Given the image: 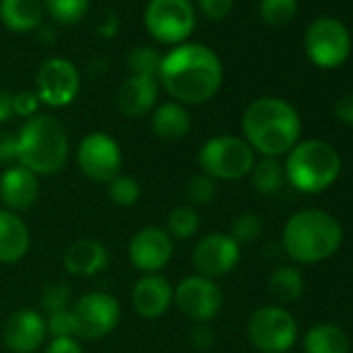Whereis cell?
I'll return each instance as SVG.
<instances>
[{
  "mask_svg": "<svg viewBox=\"0 0 353 353\" xmlns=\"http://www.w3.org/2000/svg\"><path fill=\"white\" fill-rule=\"evenodd\" d=\"M223 63L219 54L198 42L172 46L160 61L158 83L183 106L212 100L223 85Z\"/></svg>",
  "mask_w": 353,
  "mask_h": 353,
  "instance_id": "6da1fadb",
  "label": "cell"
},
{
  "mask_svg": "<svg viewBox=\"0 0 353 353\" xmlns=\"http://www.w3.org/2000/svg\"><path fill=\"white\" fill-rule=\"evenodd\" d=\"M243 139L262 158L287 156L301 137L299 112L283 98L254 100L241 117Z\"/></svg>",
  "mask_w": 353,
  "mask_h": 353,
  "instance_id": "7a4b0ae2",
  "label": "cell"
},
{
  "mask_svg": "<svg viewBox=\"0 0 353 353\" xmlns=\"http://www.w3.org/2000/svg\"><path fill=\"white\" fill-rule=\"evenodd\" d=\"M341 243V223L318 208L295 212L283 227V250L297 264L324 262L339 252Z\"/></svg>",
  "mask_w": 353,
  "mask_h": 353,
  "instance_id": "3957f363",
  "label": "cell"
},
{
  "mask_svg": "<svg viewBox=\"0 0 353 353\" xmlns=\"http://www.w3.org/2000/svg\"><path fill=\"white\" fill-rule=\"evenodd\" d=\"M69 160V135L52 114H36L17 133V164L36 176L57 174Z\"/></svg>",
  "mask_w": 353,
  "mask_h": 353,
  "instance_id": "277c9868",
  "label": "cell"
},
{
  "mask_svg": "<svg viewBox=\"0 0 353 353\" xmlns=\"http://www.w3.org/2000/svg\"><path fill=\"white\" fill-rule=\"evenodd\" d=\"M287 183L301 194H322L336 183L343 160L336 148L324 139L299 141L285 158Z\"/></svg>",
  "mask_w": 353,
  "mask_h": 353,
  "instance_id": "5b68a950",
  "label": "cell"
},
{
  "mask_svg": "<svg viewBox=\"0 0 353 353\" xmlns=\"http://www.w3.org/2000/svg\"><path fill=\"white\" fill-rule=\"evenodd\" d=\"M198 164L214 181H237L250 176L256 164V152L243 137L214 135L200 148Z\"/></svg>",
  "mask_w": 353,
  "mask_h": 353,
  "instance_id": "8992f818",
  "label": "cell"
},
{
  "mask_svg": "<svg viewBox=\"0 0 353 353\" xmlns=\"http://www.w3.org/2000/svg\"><path fill=\"white\" fill-rule=\"evenodd\" d=\"M143 26L156 42L179 46L194 34L196 9L190 0H148Z\"/></svg>",
  "mask_w": 353,
  "mask_h": 353,
  "instance_id": "52a82bcc",
  "label": "cell"
},
{
  "mask_svg": "<svg viewBox=\"0 0 353 353\" xmlns=\"http://www.w3.org/2000/svg\"><path fill=\"white\" fill-rule=\"evenodd\" d=\"M303 50L312 65L320 69H336L349 59L351 36L343 21L334 17H318L303 34Z\"/></svg>",
  "mask_w": 353,
  "mask_h": 353,
  "instance_id": "ba28073f",
  "label": "cell"
},
{
  "mask_svg": "<svg viewBox=\"0 0 353 353\" xmlns=\"http://www.w3.org/2000/svg\"><path fill=\"white\" fill-rule=\"evenodd\" d=\"M248 339L262 353H287L297 341V322L287 307L264 305L250 316Z\"/></svg>",
  "mask_w": 353,
  "mask_h": 353,
  "instance_id": "9c48e42d",
  "label": "cell"
},
{
  "mask_svg": "<svg viewBox=\"0 0 353 353\" xmlns=\"http://www.w3.org/2000/svg\"><path fill=\"white\" fill-rule=\"evenodd\" d=\"M73 336L96 341L110 334L121 320V305L114 295L104 291H92L79 297L71 307Z\"/></svg>",
  "mask_w": 353,
  "mask_h": 353,
  "instance_id": "30bf717a",
  "label": "cell"
},
{
  "mask_svg": "<svg viewBox=\"0 0 353 353\" xmlns=\"http://www.w3.org/2000/svg\"><path fill=\"white\" fill-rule=\"evenodd\" d=\"M77 164L79 170L96 183H110L121 174L123 152L121 145L102 131L88 133L77 145Z\"/></svg>",
  "mask_w": 353,
  "mask_h": 353,
  "instance_id": "8fae6325",
  "label": "cell"
},
{
  "mask_svg": "<svg viewBox=\"0 0 353 353\" xmlns=\"http://www.w3.org/2000/svg\"><path fill=\"white\" fill-rule=\"evenodd\" d=\"M223 301L225 297L221 287L212 279L200 274L181 279L179 285L172 289V303H176L181 314L196 324L210 322L223 310Z\"/></svg>",
  "mask_w": 353,
  "mask_h": 353,
  "instance_id": "7c38bea8",
  "label": "cell"
},
{
  "mask_svg": "<svg viewBox=\"0 0 353 353\" xmlns=\"http://www.w3.org/2000/svg\"><path fill=\"white\" fill-rule=\"evenodd\" d=\"M81 88V77L77 67L61 57L48 59L42 63L36 75V94L42 104L50 108H65L69 106Z\"/></svg>",
  "mask_w": 353,
  "mask_h": 353,
  "instance_id": "4fadbf2b",
  "label": "cell"
},
{
  "mask_svg": "<svg viewBox=\"0 0 353 353\" xmlns=\"http://www.w3.org/2000/svg\"><path fill=\"white\" fill-rule=\"evenodd\" d=\"M241 260V245L229 233H210L202 237L192 254L196 274L206 279H221L229 274Z\"/></svg>",
  "mask_w": 353,
  "mask_h": 353,
  "instance_id": "5bb4252c",
  "label": "cell"
},
{
  "mask_svg": "<svg viewBox=\"0 0 353 353\" xmlns=\"http://www.w3.org/2000/svg\"><path fill=\"white\" fill-rule=\"evenodd\" d=\"M129 262L143 274H158L172 258V239L166 229L143 227L127 245Z\"/></svg>",
  "mask_w": 353,
  "mask_h": 353,
  "instance_id": "9a60e30c",
  "label": "cell"
},
{
  "mask_svg": "<svg viewBox=\"0 0 353 353\" xmlns=\"http://www.w3.org/2000/svg\"><path fill=\"white\" fill-rule=\"evenodd\" d=\"M46 334H48L46 318L30 307L11 314L3 328L5 345L13 353H34L36 349H40Z\"/></svg>",
  "mask_w": 353,
  "mask_h": 353,
  "instance_id": "2e32d148",
  "label": "cell"
},
{
  "mask_svg": "<svg viewBox=\"0 0 353 353\" xmlns=\"http://www.w3.org/2000/svg\"><path fill=\"white\" fill-rule=\"evenodd\" d=\"M40 198L38 176L21 164L7 166L0 172V202L11 212L30 210Z\"/></svg>",
  "mask_w": 353,
  "mask_h": 353,
  "instance_id": "e0dca14e",
  "label": "cell"
},
{
  "mask_svg": "<svg viewBox=\"0 0 353 353\" xmlns=\"http://www.w3.org/2000/svg\"><path fill=\"white\" fill-rule=\"evenodd\" d=\"M131 303L141 318H160L172 303V287L162 274H143L133 285Z\"/></svg>",
  "mask_w": 353,
  "mask_h": 353,
  "instance_id": "ac0fdd59",
  "label": "cell"
},
{
  "mask_svg": "<svg viewBox=\"0 0 353 353\" xmlns=\"http://www.w3.org/2000/svg\"><path fill=\"white\" fill-rule=\"evenodd\" d=\"M158 100V79L129 75L117 92V106L125 117L148 114Z\"/></svg>",
  "mask_w": 353,
  "mask_h": 353,
  "instance_id": "d6986e66",
  "label": "cell"
},
{
  "mask_svg": "<svg viewBox=\"0 0 353 353\" xmlns=\"http://www.w3.org/2000/svg\"><path fill=\"white\" fill-rule=\"evenodd\" d=\"M63 266L73 276H94L108 266V250L98 239H77L67 248Z\"/></svg>",
  "mask_w": 353,
  "mask_h": 353,
  "instance_id": "ffe728a7",
  "label": "cell"
},
{
  "mask_svg": "<svg viewBox=\"0 0 353 353\" xmlns=\"http://www.w3.org/2000/svg\"><path fill=\"white\" fill-rule=\"evenodd\" d=\"M30 229L17 212L0 210V264H15L30 252Z\"/></svg>",
  "mask_w": 353,
  "mask_h": 353,
  "instance_id": "44dd1931",
  "label": "cell"
},
{
  "mask_svg": "<svg viewBox=\"0 0 353 353\" xmlns=\"http://www.w3.org/2000/svg\"><path fill=\"white\" fill-rule=\"evenodd\" d=\"M42 0H0V21L13 34H30L42 26Z\"/></svg>",
  "mask_w": 353,
  "mask_h": 353,
  "instance_id": "7402d4cb",
  "label": "cell"
},
{
  "mask_svg": "<svg viewBox=\"0 0 353 353\" xmlns=\"http://www.w3.org/2000/svg\"><path fill=\"white\" fill-rule=\"evenodd\" d=\"M192 129V117L190 110L179 102H166L160 104L152 112V131L158 139L164 141H176L183 139Z\"/></svg>",
  "mask_w": 353,
  "mask_h": 353,
  "instance_id": "603a6c76",
  "label": "cell"
},
{
  "mask_svg": "<svg viewBox=\"0 0 353 353\" xmlns=\"http://www.w3.org/2000/svg\"><path fill=\"white\" fill-rule=\"evenodd\" d=\"M347 332L336 324H314L303 334V353H349Z\"/></svg>",
  "mask_w": 353,
  "mask_h": 353,
  "instance_id": "cb8c5ba5",
  "label": "cell"
},
{
  "mask_svg": "<svg viewBox=\"0 0 353 353\" xmlns=\"http://www.w3.org/2000/svg\"><path fill=\"white\" fill-rule=\"evenodd\" d=\"M305 291V279L297 266H279L268 279V293L279 303H295Z\"/></svg>",
  "mask_w": 353,
  "mask_h": 353,
  "instance_id": "d4e9b609",
  "label": "cell"
},
{
  "mask_svg": "<svg viewBox=\"0 0 353 353\" xmlns=\"http://www.w3.org/2000/svg\"><path fill=\"white\" fill-rule=\"evenodd\" d=\"M250 179L258 194L274 196L287 183L285 166L279 158H260V160H256V164L250 172Z\"/></svg>",
  "mask_w": 353,
  "mask_h": 353,
  "instance_id": "484cf974",
  "label": "cell"
},
{
  "mask_svg": "<svg viewBox=\"0 0 353 353\" xmlns=\"http://www.w3.org/2000/svg\"><path fill=\"white\" fill-rule=\"evenodd\" d=\"M44 11L59 26H77L90 9V0H42Z\"/></svg>",
  "mask_w": 353,
  "mask_h": 353,
  "instance_id": "4316f807",
  "label": "cell"
},
{
  "mask_svg": "<svg viewBox=\"0 0 353 353\" xmlns=\"http://www.w3.org/2000/svg\"><path fill=\"white\" fill-rule=\"evenodd\" d=\"M200 231V214L192 206H176L166 221V233L170 239H192Z\"/></svg>",
  "mask_w": 353,
  "mask_h": 353,
  "instance_id": "83f0119b",
  "label": "cell"
},
{
  "mask_svg": "<svg viewBox=\"0 0 353 353\" xmlns=\"http://www.w3.org/2000/svg\"><path fill=\"white\" fill-rule=\"evenodd\" d=\"M260 17L270 28H285L297 15V0H260Z\"/></svg>",
  "mask_w": 353,
  "mask_h": 353,
  "instance_id": "f1b7e54d",
  "label": "cell"
},
{
  "mask_svg": "<svg viewBox=\"0 0 353 353\" xmlns=\"http://www.w3.org/2000/svg\"><path fill=\"white\" fill-rule=\"evenodd\" d=\"M160 61H162V57L158 54V50H154L150 46H137V48H131L127 54V69L131 75L158 79Z\"/></svg>",
  "mask_w": 353,
  "mask_h": 353,
  "instance_id": "f546056e",
  "label": "cell"
},
{
  "mask_svg": "<svg viewBox=\"0 0 353 353\" xmlns=\"http://www.w3.org/2000/svg\"><path fill=\"white\" fill-rule=\"evenodd\" d=\"M108 185V198L114 206H121V208H131L137 204L139 196H141V188L137 183V179L129 174H117L114 179Z\"/></svg>",
  "mask_w": 353,
  "mask_h": 353,
  "instance_id": "4dcf8cb0",
  "label": "cell"
},
{
  "mask_svg": "<svg viewBox=\"0 0 353 353\" xmlns=\"http://www.w3.org/2000/svg\"><path fill=\"white\" fill-rule=\"evenodd\" d=\"M216 196V181L206 172H196L190 176V181L185 183V198L192 208L196 206H208Z\"/></svg>",
  "mask_w": 353,
  "mask_h": 353,
  "instance_id": "1f68e13d",
  "label": "cell"
},
{
  "mask_svg": "<svg viewBox=\"0 0 353 353\" xmlns=\"http://www.w3.org/2000/svg\"><path fill=\"white\" fill-rule=\"evenodd\" d=\"M262 229H264L262 219H260L256 212H241V214L231 223L229 235L235 239V243L245 245V243L256 241V239L262 235Z\"/></svg>",
  "mask_w": 353,
  "mask_h": 353,
  "instance_id": "d6a6232c",
  "label": "cell"
},
{
  "mask_svg": "<svg viewBox=\"0 0 353 353\" xmlns=\"http://www.w3.org/2000/svg\"><path fill=\"white\" fill-rule=\"evenodd\" d=\"M69 301H71V287L67 283H52L42 293V307L46 310V314L69 310L71 307Z\"/></svg>",
  "mask_w": 353,
  "mask_h": 353,
  "instance_id": "836d02e7",
  "label": "cell"
},
{
  "mask_svg": "<svg viewBox=\"0 0 353 353\" xmlns=\"http://www.w3.org/2000/svg\"><path fill=\"white\" fill-rule=\"evenodd\" d=\"M40 104L42 102H40L38 94L32 92V90H23L19 94H13V112L23 117V119L36 117L38 110H40Z\"/></svg>",
  "mask_w": 353,
  "mask_h": 353,
  "instance_id": "e575fe53",
  "label": "cell"
},
{
  "mask_svg": "<svg viewBox=\"0 0 353 353\" xmlns=\"http://www.w3.org/2000/svg\"><path fill=\"white\" fill-rule=\"evenodd\" d=\"M235 0H198V9L210 21H223L231 15Z\"/></svg>",
  "mask_w": 353,
  "mask_h": 353,
  "instance_id": "d590c367",
  "label": "cell"
},
{
  "mask_svg": "<svg viewBox=\"0 0 353 353\" xmlns=\"http://www.w3.org/2000/svg\"><path fill=\"white\" fill-rule=\"evenodd\" d=\"M190 341H192V345L198 351H204L206 353V351H210L216 345L219 336H216V330H214V326L210 322H202V324H196L194 326V330L190 334Z\"/></svg>",
  "mask_w": 353,
  "mask_h": 353,
  "instance_id": "8d00e7d4",
  "label": "cell"
},
{
  "mask_svg": "<svg viewBox=\"0 0 353 353\" xmlns=\"http://www.w3.org/2000/svg\"><path fill=\"white\" fill-rule=\"evenodd\" d=\"M46 328L52 336H73V322H71V312H54L46 316Z\"/></svg>",
  "mask_w": 353,
  "mask_h": 353,
  "instance_id": "74e56055",
  "label": "cell"
},
{
  "mask_svg": "<svg viewBox=\"0 0 353 353\" xmlns=\"http://www.w3.org/2000/svg\"><path fill=\"white\" fill-rule=\"evenodd\" d=\"M17 162V135L0 131V166H13Z\"/></svg>",
  "mask_w": 353,
  "mask_h": 353,
  "instance_id": "f35d334b",
  "label": "cell"
},
{
  "mask_svg": "<svg viewBox=\"0 0 353 353\" xmlns=\"http://www.w3.org/2000/svg\"><path fill=\"white\" fill-rule=\"evenodd\" d=\"M44 353H83L75 336H52Z\"/></svg>",
  "mask_w": 353,
  "mask_h": 353,
  "instance_id": "ab89813d",
  "label": "cell"
},
{
  "mask_svg": "<svg viewBox=\"0 0 353 353\" xmlns=\"http://www.w3.org/2000/svg\"><path fill=\"white\" fill-rule=\"evenodd\" d=\"M332 112H334V119L339 123H343L347 127H353V92L343 96V98H339L334 108H332Z\"/></svg>",
  "mask_w": 353,
  "mask_h": 353,
  "instance_id": "60d3db41",
  "label": "cell"
},
{
  "mask_svg": "<svg viewBox=\"0 0 353 353\" xmlns=\"http://www.w3.org/2000/svg\"><path fill=\"white\" fill-rule=\"evenodd\" d=\"M11 117H15L13 112V94L7 90H0V123L11 121Z\"/></svg>",
  "mask_w": 353,
  "mask_h": 353,
  "instance_id": "b9f144b4",
  "label": "cell"
},
{
  "mask_svg": "<svg viewBox=\"0 0 353 353\" xmlns=\"http://www.w3.org/2000/svg\"><path fill=\"white\" fill-rule=\"evenodd\" d=\"M117 30H119V19H114V17H110V21H108V23H102V26H100V34H102V36H106V38L114 36V34H117Z\"/></svg>",
  "mask_w": 353,
  "mask_h": 353,
  "instance_id": "7bdbcfd3",
  "label": "cell"
}]
</instances>
